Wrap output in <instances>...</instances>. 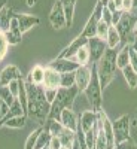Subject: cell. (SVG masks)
I'll return each mask as SVG.
<instances>
[{
    "mask_svg": "<svg viewBox=\"0 0 137 149\" xmlns=\"http://www.w3.org/2000/svg\"><path fill=\"white\" fill-rule=\"evenodd\" d=\"M19 81V79H18ZM18 81H12V82H9V85H8V88H9V91L14 94L15 97H18V88H19V84H18Z\"/></svg>",
    "mask_w": 137,
    "mask_h": 149,
    "instance_id": "ab89813d",
    "label": "cell"
},
{
    "mask_svg": "<svg viewBox=\"0 0 137 149\" xmlns=\"http://www.w3.org/2000/svg\"><path fill=\"white\" fill-rule=\"evenodd\" d=\"M112 125H113V134H115V146L131 137L130 136V115L119 116L115 122H112Z\"/></svg>",
    "mask_w": 137,
    "mask_h": 149,
    "instance_id": "8992f818",
    "label": "cell"
},
{
    "mask_svg": "<svg viewBox=\"0 0 137 149\" xmlns=\"http://www.w3.org/2000/svg\"><path fill=\"white\" fill-rule=\"evenodd\" d=\"M91 81V67L88 66H79V69L74 72V86L79 90V93H83Z\"/></svg>",
    "mask_w": 137,
    "mask_h": 149,
    "instance_id": "8fae6325",
    "label": "cell"
},
{
    "mask_svg": "<svg viewBox=\"0 0 137 149\" xmlns=\"http://www.w3.org/2000/svg\"><path fill=\"white\" fill-rule=\"evenodd\" d=\"M14 14H15V12H14ZM5 33H6V39H8L9 45H18V43H21V40H22V33H21V30H19L18 21H17L15 17H12L10 24H9V30L5 31Z\"/></svg>",
    "mask_w": 137,
    "mask_h": 149,
    "instance_id": "9a60e30c",
    "label": "cell"
},
{
    "mask_svg": "<svg viewBox=\"0 0 137 149\" xmlns=\"http://www.w3.org/2000/svg\"><path fill=\"white\" fill-rule=\"evenodd\" d=\"M12 17H14V10L9 6H6L0 10V30H3V31L9 30V24H10Z\"/></svg>",
    "mask_w": 137,
    "mask_h": 149,
    "instance_id": "603a6c76",
    "label": "cell"
},
{
    "mask_svg": "<svg viewBox=\"0 0 137 149\" xmlns=\"http://www.w3.org/2000/svg\"><path fill=\"white\" fill-rule=\"evenodd\" d=\"M113 3H115L116 10H121L122 12V0H113Z\"/></svg>",
    "mask_w": 137,
    "mask_h": 149,
    "instance_id": "7bdbcfd3",
    "label": "cell"
},
{
    "mask_svg": "<svg viewBox=\"0 0 137 149\" xmlns=\"http://www.w3.org/2000/svg\"><path fill=\"white\" fill-rule=\"evenodd\" d=\"M79 95V90L76 86H70V88H58L55 100L51 103V109L46 119H58L61 116V112L64 109H73L74 100Z\"/></svg>",
    "mask_w": 137,
    "mask_h": 149,
    "instance_id": "6da1fadb",
    "label": "cell"
},
{
    "mask_svg": "<svg viewBox=\"0 0 137 149\" xmlns=\"http://www.w3.org/2000/svg\"><path fill=\"white\" fill-rule=\"evenodd\" d=\"M60 86L61 88H70V86H74V72L60 73Z\"/></svg>",
    "mask_w": 137,
    "mask_h": 149,
    "instance_id": "4dcf8cb0",
    "label": "cell"
},
{
    "mask_svg": "<svg viewBox=\"0 0 137 149\" xmlns=\"http://www.w3.org/2000/svg\"><path fill=\"white\" fill-rule=\"evenodd\" d=\"M14 17H15L17 21H18V26H19V30H21L22 34L40 22V18L37 17V15H30V14H14Z\"/></svg>",
    "mask_w": 137,
    "mask_h": 149,
    "instance_id": "4fadbf2b",
    "label": "cell"
},
{
    "mask_svg": "<svg viewBox=\"0 0 137 149\" xmlns=\"http://www.w3.org/2000/svg\"><path fill=\"white\" fill-rule=\"evenodd\" d=\"M98 2H100V3H102V6L104 8V6L107 5V2H109V0H98Z\"/></svg>",
    "mask_w": 137,
    "mask_h": 149,
    "instance_id": "f6af8a7d",
    "label": "cell"
},
{
    "mask_svg": "<svg viewBox=\"0 0 137 149\" xmlns=\"http://www.w3.org/2000/svg\"><path fill=\"white\" fill-rule=\"evenodd\" d=\"M83 93H85L86 98H88V103H90L91 109L94 112H100L102 104H103V90L100 85V79H98L97 64H92V67H91V81Z\"/></svg>",
    "mask_w": 137,
    "mask_h": 149,
    "instance_id": "3957f363",
    "label": "cell"
},
{
    "mask_svg": "<svg viewBox=\"0 0 137 149\" xmlns=\"http://www.w3.org/2000/svg\"><path fill=\"white\" fill-rule=\"evenodd\" d=\"M27 2H29V6H33L34 5V0H27Z\"/></svg>",
    "mask_w": 137,
    "mask_h": 149,
    "instance_id": "bcb514c9",
    "label": "cell"
},
{
    "mask_svg": "<svg viewBox=\"0 0 137 149\" xmlns=\"http://www.w3.org/2000/svg\"><path fill=\"white\" fill-rule=\"evenodd\" d=\"M43 88H60V73L54 69L45 67V78H43Z\"/></svg>",
    "mask_w": 137,
    "mask_h": 149,
    "instance_id": "e0dca14e",
    "label": "cell"
},
{
    "mask_svg": "<svg viewBox=\"0 0 137 149\" xmlns=\"http://www.w3.org/2000/svg\"><path fill=\"white\" fill-rule=\"evenodd\" d=\"M122 74H124V78H125L127 85L130 86L131 90H134L136 86H137V73L134 72V69L128 64L127 67L122 69Z\"/></svg>",
    "mask_w": 137,
    "mask_h": 149,
    "instance_id": "d4e9b609",
    "label": "cell"
},
{
    "mask_svg": "<svg viewBox=\"0 0 137 149\" xmlns=\"http://www.w3.org/2000/svg\"><path fill=\"white\" fill-rule=\"evenodd\" d=\"M116 55L118 51L116 49H106L104 55L100 58V61L97 63V73H98V79H100L102 90L104 91L106 86L115 79L116 74Z\"/></svg>",
    "mask_w": 137,
    "mask_h": 149,
    "instance_id": "7a4b0ae2",
    "label": "cell"
},
{
    "mask_svg": "<svg viewBox=\"0 0 137 149\" xmlns=\"http://www.w3.org/2000/svg\"><path fill=\"white\" fill-rule=\"evenodd\" d=\"M102 19H103L106 24L112 26V12H110L107 8H103V9H102Z\"/></svg>",
    "mask_w": 137,
    "mask_h": 149,
    "instance_id": "74e56055",
    "label": "cell"
},
{
    "mask_svg": "<svg viewBox=\"0 0 137 149\" xmlns=\"http://www.w3.org/2000/svg\"><path fill=\"white\" fill-rule=\"evenodd\" d=\"M42 130H43V127H39V128H36V130L29 136L27 140H26V145H24V149H34L36 142H37V137H39V134H40Z\"/></svg>",
    "mask_w": 137,
    "mask_h": 149,
    "instance_id": "1f68e13d",
    "label": "cell"
},
{
    "mask_svg": "<svg viewBox=\"0 0 137 149\" xmlns=\"http://www.w3.org/2000/svg\"><path fill=\"white\" fill-rule=\"evenodd\" d=\"M88 49H90V61L92 64H97L107 49L106 40L100 39L98 36H92L88 39Z\"/></svg>",
    "mask_w": 137,
    "mask_h": 149,
    "instance_id": "52a82bcc",
    "label": "cell"
},
{
    "mask_svg": "<svg viewBox=\"0 0 137 149\" xmlns=\"http://www.w3.org/2000/svg\"><path fill=\"white\" fill-rule=\"evenodd\" d=\"M73 60L76 61V63H79L81 66H86V64H88L90 63V49H88V45L82 46L79 51L74 54Z\"/></svg>",
    "mask_w": 137,
    "mask_h": 149,
    "instance_id": "83f0119b",
    "label": "cell"
},
{
    "mask_svg": "<svg viewBox=\"0 0 137 149\" xmlns=\"http://www.w3.org/2000/svg\"><path fill=\"white\" fill-rule=\"evenodd\" d=\"M130 66L134 69V72L137 73V52L133 48H130Z\"/></svg>",
    "mask_w": 137,
    "mask_h": 149,
    "instance_id": "f35d334b",
    "label": "cell"
},
{
    "mask_svg": "<svg viewBox=\"0 0 137 149\" xmlns=\"http://www.w3.org/2000/svg\"><path fill=\"white\" fill-rule=\"evenodd\" d=\"M26 122H27V115H19V116H15V118L8 119V121L3 124V127L19 130V128H24V127H26Z\"/></svg>",
    "mask_w": 137,
    "mask_h": 149,
    "instance_id": "4316f807",
    "label": "cell"
},
{
    "mask_svg": "<svg viewBox=\"0 0 137 149\" xmlns=\"http://www.w3.org/2000/svg\"><path fill=\"white\" fill-rule=\"evenodd\" d=\"M76 2L78 0H61V5H63V9H64V15H66V27H72V24H73Z\"/></svg>",
    "mask_w": 137,
    "mask_h": 149,
    "instance_id": "ffe728a7",
    "label": "cell"
},
{
    "mask_svg": "<svg viewBox=\"0 0 137 149\" xmlns=\"http://www.w3.org/2000/svg\"><path fill=\"white\" fill-rule=\"evenodd\" d=\"M45 91V98H46V102L48 103H52L55 100V97H57V91L58 88H43Z\"/></svg>",
    "mask_w": 137,
    "mask_h": 149,
    "instance_id": "8d00e7d4",
    "label": "cell"
},
{
    "mask_svg": "<svg viewBox=\"0 0 137 149\" xmlns=\"http://www.w3.org/2000/svg\"><path fill=\"white\" fill-rule=\"evenodd\" d=\"M130 48L131 45H124L121 48V51H118V55H116V67L119 70H122L124 67H127L130 64Z\"/></svg>",
    "mask_w": 137,
    "mask_h": 149,
    "instance_id": "d6986e66",
    "label": "cell"
},
{
    "mask_svg": "<svg viewBox=\"0 0 137 149\" xmlns=\"http://www.w3.org/2000/svg\"><path fill=\"white\" fill-rule=\"evenodd\" d=\"M8 49H9V42L6 39V33L0 30V61L5 60V57L8 55Z\"/></svg>",
    "mask_w": 137,
    "mask_h": 149,
    "instance_id": "d6a6232c",
    "label": "cell"
},
{
    "mask_svg": "<svg viewBox=\"0 0 137 149\" xmlns=\"http://www.w3.org/2000/svg\"><path fill=\"white\" fill-rule=\"evenodd\" d=\"M98 122V112L94 110H85L81 113L79 118V127L82 128L83 133H86L88 130H91L95 124Z\"/></svg>",
    "mask_w": 137,
    "mask_h": 149,
    "instance_id": "5bb4252c",
    "label": "cell"
},
{
    "mask_svg": "<svg viewBox=\"0 0 137 149\" xmlns=\"http://www.w3.org/2000/svg\"><path fill=\"white\" fill-rule=\"evenodd\" d=\"M49 22H51V26L55 30L66 27V15H64V9H63V5H61V0H57L51 9V12H49Z\"/></svg>",
    "mask_w": 137,
    "mask_h": 149,
    "instance_id": "9c48e42d",
    "label": "cell"
},
{
    "mask_svg": "<svg viewBox=\"0 0 137 149\" xmlns=\"http://www.w3.org/2000/svg\"><path fill=\"white\" fill-rule=\"evenodd\" d=\"M85 45H88V39H86V37H83L82 34H79L76 39H73L57 57H60V58H73L74 54H76L79 49H81L82 46H85Z\"/></svg>",
    "mask_w": 137,
    "mask_h": 149,
    "instance_id": "30bf717a",
    "label": "cell"
},
{
    "mask_svg": "<svg viewBox=\"0 0 137 149\" xmlns=\"http://www.w3.org/2000/svg\"><path fill=\"white\" fill-rule=\"evenodd\" d=\"M115 149H137V143L130 137V139H127V140L118 143V145L115 146Z\"/></svg>",
    "mask_w": 137,
    "mask_h": 149,
    "instance_id": "d590c367",
    "label": "cell"
},
{
    "mask_svg": "<svg viewBox=\"0 0 137 149\" xmlns=\"http://www.w3.org/2000/svg\"><path fill=\"white\" fill-rule=\"evenodd\" d=\"M95 149H107V140H106V136L103 133V130L98 127L97 130V137H95V145H94Z\"/></svg>",
    "mask_w": 137,
    "mask_h": 149,
    "instance_id": "836d02e7",
    "label": "cell"
},
{
    "mask_svg": "<svg viewBox=\"0 0 137 149\" xmlns=\"http://www.w3.org/2000/svg\"><path fill=\"white\" fill-rule=\"evenodd\" d=\"M8 6V0H0V10Z\"/></svg>",
    "mask_w": 137,
    "mask_h": 149,
    "instance_id": "ee69618b",
    "label": "cell"
},
{
    "mask_svg": "<svg viewBox=\"0 0 137 149\" xmlns=\"http://www.w3.org/2000/svg\"><path fill=\"white\" fill-rule=\"evenodd\" d=\"M60 122L63 124V125L72 131H76L78 130V118L74 115V112L72 109H64L61 112V116H60Z\"/></svg>",
    "mask_w": 137,
    "mask_h": 149,
    "instance_id": "2e32d148",
    "label": "cell"
},
{
    "mask_svg": "<svg viewBox=\"0 0 137 149\" xmlns=\"http://www.w3.org/2000/svg\"><path fill=\"white\" fill-rule=\"evenodd\" d=\"M133 10V0H122V12Z\"/></svg>",
    "mask_w": 137,
    "mask_h": 149,
    "instance_id": "b9f144b4",
    "label": "cell"
},
{
    "mask_svg": "<svg viewBox=\"0 0 137 149\" xmlns=\"http://www.w3.org/2000/svg\"><path fill=\"white\" fill-rule=\"evenodd\" d=\"M2 104H3V102H2V100H0V110H2Z\"/></svg>",
    "mask_w": 137,
    "mask_h": 149,
    "instance_id": "f907efd6",
    "label": "cell"
},
{
    "mask_svg": "<svg viewBox=\"0 0 137 149\" xmlns=\"http://www.w3.org/2000/svg\"><path fill=\"white\" fill-rule=\"evenodd\" d=\"M21 78H22V73H21L19 67L15 64H9L0 73V86H6V85H9V82L18 81Z\"/></svg>",
    "mask_w": 137,
    "mask_h": 149,
    "instance_id": "7c38bea8",
    "label": "cell"
},
{
    "mask_svg": "<svg viewBox=\"0 0 137 149\" xmlns=\"http://www.w3.org/2000/svg\"><path fill=\"white\" fill-rule=\"evenodd\" d=\"M45 130H48L49 133H51V136H55V137H58L60 133L63 131L64 125L61 124L58 119H46L45 121Z\"/></svg>",
    "mask_w": 137,
    "mask_h": 149,
    "instance_id": "cb8c5ba5",
    "label": "cell"
},
{
    "mask_svg": "<svg viewBox=\"0 0 137 149\" xmlns=\"http://www.w3.org/2000/svg\"><path fill=\"white\" fill-rule=\"evenodd\" d=\"M136 22H137V14L133 12H122V15L116 24V30L121 37V45H131L133 40L136 39L134 29H136Z\"/></svg>",
    "mask_w": 137,
    "mask_h": 149,
    "instance_id": "277c9868",
    "label": "cell"
},
{
    "mask_svg": "<svg viewBox=\"0 0 137 149\" xmlns=\"http://www.w3.org/2000/svg\"><path fill=\"white\" fill-rule=\"evenodd\" d=\"M79 66L81 64L76 63L73 58H60V57H57V58L49 61L46 67L54 69L58 73H70V72H76L79 69Z\"/></svg>",
    "mask_w": 137,
    "mask_h": 149,
    "instance_id": "ba28073f",
    "label": "cell"
},
{
    "mask_svg": "<svg viewBox=\"0 0 137 149\" xmlns=\"http://www.w3.org/2000/svg\"><path fill=\"white\" fill-rule=\"evenodd\" d=\"M60 149H70V148H67V146H61Z\"/></svg>",
    "mask_w": 137,
    "mask_h": 149,
    "instance_id": "681fc988",
    "label": "cell"
},
{
    "mask_svg": "<svg viewBox=\"0 0 137 149\" xmlns=\"http://www.w3.org/2000/svg\"><path fill=\"white\" fill-rule=\"evenodd\" d=\"M51 139H52L51 133H49L48 130H45V128H43V130L40 131V134H39V137H37V142H36L34 149H48Z\"/></svg>",
    "mask_w": 137,
    "mask_h": 149,
    "instance_id": "f1b7e54d",
    "label": "cell"
},
{
    "mask_svg": "<svg viewBox=\"0 0 137 149\" xmlns=\"http://www.w3.org/2000/svg\"><path fill=\"white\" fill-rule=\"evenodd\" d=\"M43 78H45V67L40 64H36L33 66V69L30 70L27 79L31 81L34 85H42L43 84Z\"/></svg>",
    "mask_w": 137,
    "mask_h": 149,
    "instance_id": "44dd1931",
    "label": "cell"
},
{
    "mask_svg": "<svg viewBox=\"0 0 137 149\" xmlns=\"http://www.w3.org/2000/svg\"><path fill=\"white\" fill-rule=\"evenodd\" d=\"M19 115H26V113H24V109H22V106H21L19 100L17 98V100L14 102V104L9 106V112H8L6 118L3 119V122L0 124V127H3V124H5L8 119H10V118H15V116H19Z\"/></svg>",
    "mask_w": 137,
    "mask_h": 149,
    "instance_id": "484cf974",
    "label": "cell"
},
{
    "mask_svg": "<svg viewBox=\"0 0 137 149\" xmlns=\"http://www.w3.org/2000/svg\"><path fill=\"white\" fill-rule=\"evenodd\" d=\"M106 45L109 49H118V46L121 45V37H119V33L116 30L115 26H110L109 30H107V36H106Z\"/></svg>",
    "mask_w": 137,
    "mask_h": 149,
    "instance_id": "ac0fdd59",
    "label": "cell"
},
{
    "mask_svg": "<svg viewBox=\"0 0 137 149\" xmlns=\"http://www.w3.org/2000/svg\"><path fill=\"white\" fill-rule=\"evenodd\" d=\"M134 34H136V37H137V22H136V29H134Z\"/></svg>",
    "mask_w": 137,
    "mask_h": 149,
    "instance_id": "c3c4849f",
    "label": "cell"
},
{
    "mask_svg": "<svg viewBox=\"0 0 137 149\" xmlns=\"http://www.w3.org/2000/svg\"><path fill=\"white\" fill-rule=\"evenodd\" d=\"M137 8V0H133V9Z\"/></svg>",
    "mask_w": 137,
    "mask_h": 149,
    "instance_id": "7dc6e473",
    "label": "cell"
},
{
    "mask_svg": "<svg viewBox=\"0 0 137 149\" xmlns=\"http://www.w3.org/2000/svg\"><path fill=\"white\" fill-rule=\"evenodd\" d=\"M61 146V142H60V139L58 137H55V136H52V139H51V142H49V146H48V149H60Z\"/></svg>",
    "mask_w": 137,
    "mask_h": 149,
    "instance_id": "60d3db41",
    "label": "cell"
},
{
    "mask_svg": "<svg viewBox=\"0 0 137 149\" xmlns=\"http://www.w3.org/2000/svg\"><path fill=\"white\" fill-rule=\"evenodd\" d=\"M102 9H103L102 3L97 2L94 9H92V12H91V15H90V18H88V21L85 22V26H83L81 34L83 37H86V39L95 36V33H97V24H98V21L102 19Z\"/></svg>",
    "mask_w": 137,
    "mask_h": 149,
    "instance_id": "5b68a950",
    "label": "cell"
},
{
    "mask_svg": "<svg viewBox=\"0 0 137 149\" xmlns=\"http://www.w3.org/2000/svg\"><path fill=\"white\" fill-rule=\"evenodd\" d=\"M0 100H2L3 103H6L8 106H12L14 102L17 100V97L9 91L8 85L6 86H0Z\"/></svg>",
    "mask_w": 137,
    "mask_h": 149,
    "instance_id": "f546056e",
    "label": "cell"
},
{
    "mask_svg": "<svg viewBox=\"0 0 137 149\" xmlns=\"http://www.w3.org/2000/svg\"><path fill=\"white\" fill-rule=\"evenodd\" d=\"M58 139H60V142H61V145H63V146H67V148L72 149L74 140H76V131H72V130H69V128L64 127L63 131L60 133Z\"/></svg>",
    "mask_w": 137,
    "mask_h": 149,
    "instance_id": "7402d4cb",
    "label": "cell"
},
{
    "mask_svg": "<svg viewBox=\"0 0 137 149\" xmlns=\"http://www.w3.org/2000/svg\"><path fill=\"white\" fill-rule=\"evenodd\" d=\"M109 27H110L109 24H106L103 19H100V21H98V24H97V33H95V36H98L100 39H106Z\"/></svg>",
    "mask_w": 137,
    "mask_h": 149,
    "instance_id": "e575fe53",
    "label": "cell"
}]
</instances>
